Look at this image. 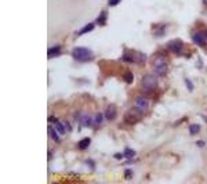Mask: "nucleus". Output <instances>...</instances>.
<instances>
[{"mask_svg": "<svg viewBox=\"0 0 207 184\" xmlns=\"http://www.w3.org/2000/svg\"><path fill=\"white\" fill-rule=\"evenodd\" d=\"M141 85H142V89L146 90V91H153L155 89L158 87V78L152 73H146L142 76V80H141Z\"/></svg>", "mask_w": 207, "mask_h": 184, "instance_id": "obj_2", "label": "nucleus"}, {"mask_svg": "<svg viewBox=\"0 0 207 184\" xmlns=\"http://www.w3.org/2000/svg\"><path fill=\"white\" fill-rule=\"evenodd\" d=\"M153 71L158 73V75H160V76H164V75L168 72L167 62H166L163 58L155 60V62H153Z\"/></svg>", "mask_w": 207, "mask_h": 184, "instance_id": "obj_3", "label": "nucleus"}, {"mask_svg": "<svg viewBox=\"0 0 207 184\" xmlns=\"http://www.w3.org/2000/svg\"><path fill=\"white\" fill-rule=\"evenodd\" d=\"M94 28H95V24H94V22H90V24H87L86 26H83V28L80 29L79 32H77V35H83V33L91 32V31H93Z\"/></svg>", "mask_w": 207, "mask_h": 184, "instance_id": "obj_9", "label": "nucleus"}, {"mask_svg": "<svg viewBox=\"0 0 207 184\" xmlns=\"http://www.w3.org/2000/svg\"><path fill=\"white\" fill-rule=\"evenodd\" d=\"M136 155V151L134 150H131V148H126V151H124V156H127V158H133Z\"/></svg>", "mask_w": 207, "mask_h": 184, "instance_id": "obj_19", "label": "nucleus"}, {"mask_svg": "<svg viewBox=\"0 0 207 184\" xmlns=\"http://www.w3.org/2000/svg\"><path fill=\"white\" fill-rule=\"evenodd\" d=\"M203 3H204V4H206V6H207V0H203Z\"/></svg>", "mask_w": 207, "mask_h": 184, "instance_id": "obj_25", "label": "nucleus"}, {"mask_svg": "<svg viewBox=\"0 0 207 184\" xmlns=\"http://www.w3.org/2000/svg\"><path fill=\"white\" fill-rule=\"evenodd\" d=\"M123 61H127V62H136V58L133 57V54L130 51H126L124 56H123Z\"/></svg>", "mask_w": 207, "mask_h": 184, "instance_id": "obj_15", "label": "nucleus"}, {"mask_svg": "<svg viewBox=\"0 0 207 184\" xmlns=\"http://www.w3.org/2000/svg\"><path fill=\"white\" fill-rule=\"evenodd\" d=\"M116 113H118V109H116V105L111 104L108 105V108L105 109V118L108 120H113L116 118Z\"/></svg>", "mask_w": 207, "mask_h": 184, "instance_id": "obj_8", "label": "nucleus"}, {"mask_svg": "<svg viewBox=\"0 0 207 184\" xmlns=\"http://www.w3.org/2000/svg\"><path fill=\"white\" fill-rule=\"evenodd\" d=\"M138 109H136V111H128L124 113V120L127 122L128 125H136L137 122L140 120V113H138Z\"/></svg>", "mask_w": 207, "mask_h": 184, "instance_id": "obj_5", "label": "nucleus"}, {"mask_svg": "<svg viewBox=\"0 0 207 184\" xmlns=\"http://www.w3.org/2000/svg\"><path fill=\"white\" fill-rule=\"evenodd\" d=\"M90 138L88 137H86V138H83L81 141H80L79 144H77V147H79V150H86V148H88V145H90Z\"/></svg>", "mask_w": 207, "mask_h": 184, "instance_id": "obj_13", "label": "nucleus"}, {"mask_svg": "<svg viewBox=\"0 0 207 184\" xmlns=\"http://www.w3.org/2000/svg\"><path fill=\"white\" fill-rule=\"evenodd\" d=\"M65 128H66V125H65V123L55 122V129H57V132H58L59 134H65V132L68 130V129H65Z\"/></svg>", "mask_w": 207, "mask_h": 184, "instance_id": "obj_12", "label": "nucleus"}, {"mask_svg": "<svg viewBox=\"0 0 207 184\" xmlns=\"http://www.w3.org/2000/svg\"><path fill=\"white\" fill-rule=\"evenodd\" d=\"M192 39H193V42L198 44V46H206L207 43V35L203 32H196L192 35Z\"/></svg>", "mask_w": 207, "mask_h": 184, "instance_id": "obj_7", "label": "nucleus"}, {"mask_svg": "<svg viewBox=\"0 0 207 184\" xmlns=\"http://www.w3.org/2000/svg\"><path fill=\"white\" fill-rule=\"evenodd\" d=\"M199 132H200L199 125H191V128H189V133H191V134H198Z\"/></svg>", "mask_w": 207, "mask_h": 184, "instance_id": "obj_17", "label": "nucleus"}, {"mask_svg": "<svg viewBox=\"0 0 207 184\" xmlns=\"http://www.w3.org/2000/svg\"><path fill=\"white\" fill-rule=\"evenodd\" d=\"M124 80L127 82V83H133V80H134V75L133 72H127L124 75Z\"/></svg>", "mask_w": 207, "mask_h": 184, "instance_id": "obj_18", "label": "nucleus"}, {"mask_svg": "<svg viewBox=\"0 0 207 184\" xmlns=\"http://www.w3.org/2000/svg\"><path fill=\"white\" fill-rule=\"evenodd\" d=\"M182 48H184V43L180 39H174V40H171V42H168L167 43V50L168 51H173L175 54L181 53Z\"/></svg>", "mask_w": 207, "mask_h": 184, "instance_id": "obj_4", "label": "nucleus"}, {"mask_svg": "<svg viewBox=\"0 0 207 184\" xmlns=\"http://www.w3.org/2000/svg\"><path fill=\"white\" fill-rule=\"evenodd\" d=\"M124 177H126V179H131V177H133V172H131V170H126Z\"/></svg>", "mask_w": 207, "mask_h": 184, "instance_id": "obj_23", "label": "nucleus"}, {"mask_svg": "<svg viewBox=\"0 0 207 184\" xmlns=\"http://www.w3.org/2000/svg\"><path fill=\"white\" fill-rule=\"evenodd\" d=\"M80 122H81V125L83 126H91L93 125V118L90 116V115H83L81 116V119H80Z\"/></svg>", "mask_w": 207, "mask_h": 184, "instance_id": "obj_10", "label": "nucleus"}, {"mask_svg": "<svg viewBox=\"0 0 207 184\" xmlns=\"http://www.w3.org/2000/svg\"><path fill=\"white\" fill-rule=\"evenodd\" d=\"M48 133H50V136L53 137V140H54L55 143H59V141H61V140H59V136L57 134V132H55V128H51V126H50V128H48Z\"/></svg>", "mask_w": 207, "mask_h": 184, "instance_id": "obj_14", "label": "nucleus"}, {"mask_svg": "<svg viewBox=\"0 0 207 184\" xmlns=\"http://www.w3.org/2000/svg\"><path fill=\"white\" fill-rule=\"evenodd\" d=\"M105 22H106V13L102 11V13L99 14V17H98V19H97V24L98 25H105Z\"/></svg>", "mask_w": 207, "mask_h": 184, "instance_id": "obj_16", "label": "nucleus"}, {"mask_svg": "<svg viewBox=\"0 0 207 184\" xmlns=\"http://www.w3.org/2000/svg\"><path fill=\"white\" fill-rule=\"evenodd\" d=\"M102 119H104V115H102V113H97V115H95V118H94V123H97V125H99V123L102 122Z\"/></svg>", "mask_w": 207, "mask_h": 184, "instance_id": "obj_20", "label": "nucleus"}, {"mask_svg": "<svg viewBox=\"0 0 207 184\" xmlns=\"http://www.w3.org/2000/svg\"><path fill=\"white\" fill-rule=\"evenodd\" d=\"M72 57L76 61H80V62H86V61H90V60L94 58L91 50L87 47H75L72 50Z\"/></svg>", "mask_w": 207, "mask_h": 184, "instance_id": "obj_1", "label": "nucleus"}, {"mask_svg": "<svg viewBox=\"0 0 207 184\" xmlns=\"http://www.w3.org/2000/svg\"><path fill=\"white\" fill-rule=\"evenodd\" d=\"M120 3V0H109V1H108V4H109V6H112V7H113V6H116V4H119Z\"/></svg>", "mask_w": 207, "mask_h": 184, "instance_id": "obj_21", "label": "nucleus"}, {"mask_svg": "<svg viewBox=\"0 0 207 184\" xmlns=\"http://www.w3.org/2000/svg\"><path fill=\"white\" fill-rule=\"evenodd\" d=\"M185 83H186V86H188V89H189V90H193V86H192V82L189 79H185Z\"/></svg>", "mask_w": 207, "mask_h": 184, "instance_id": "obj_22", "label": "nucleus"}, {"mask_svg": "<svg viewBox=\"0 0 207 184\" xmlns=\"http://www.w3.org/2000/svg\"><path fill=\"white\" fill-rule=\"evenodd\" d=\"M59 53H61V47H59V46H55V47H50V48L47 50L48 58H50V57L57 56V54H59Z\"/></svg>", "mask_w": 207, "mask_h": 184, "instance_id": "obj_11", "label": "nucleus"}, {"mask_svg": "<svg viewBox=\"0 0 207 184\" xmlns=\"http://www.w3.org/2000/svg\"><path fill=\"white\" fill-rule=\"evenodd\" d=\"M48 122H58V120L55 119V116H50V118H48Z\"/></svg>", "mask_w": 207, "mask_h": 184, "instance_id": "obj_24", "label": "nucleus"}, {"mask_svg": "<svg viewBox=\"0 0 207 184\" xmlns=\"http://www.w3.org/2000/svg\"><path fill=\"white\" fill-rule=\"evenodd\" d=\"M149 107V101L146 97H137L136 98V109H138L140 112H145Z\"/></svg>", "mask_w": 207, "mask_h": 184, "instance_id": "obj_6", "label": "nucleus"}]
</instances>
